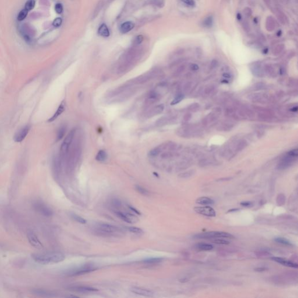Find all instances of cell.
<instances>
[{"mask_svg": "<svg viewBox=\"0 0 298 298\" xmlns=\"http://www.w3.org/2000/svg\"><path fill=\"white\" fill-rule=\"evenodd\" d=\"M142 50L139 48H132L125 53H124L120 58V63L118 66L117 72L119 73H123L128 71L135 63L140 58Z\"/></svg>", "mask_w": 298, "mask_h": 298, "instance_id": "1", "label": "cell"}, {"mask_svg": "<svg viewBox=\"0 0 298 298\" xmlns=\"http://www.w3.org/2000/svg\"><path fill=\"white\" fill-rule=\"evenodd\" d=\"M32 259L35 262L43 265L55 264L63 261L65 255L60 252L39 253L32 255Z\"/></svg>", "mask_w": 298, "mask_h": 298, "instance_id": "2", "label": "cell"}, {"mask_svg": "<svg viewBox=\"0 0 298 298\" xmlns=\"http://www.w3.org/2000/svg\"><path fill=\"white\" fill-rule=\"evenodd\" d=\"M81 153L82 149L80 144L78 140H75L71 145L67 157L66 158V159H67V165L69 169L72 170L75 167L80 158Z\"/></svg>", "mask_w": 298, "mask_h": 298, "instance_id": "3", "label": "cell"}, {"mask_svg": "<svg viewBox=\"0 0 298 298\" xmlns=\"http://www.w3.org/2000/svg\"><path fill=\"white\" fill-rule=\"evenodd\" d=\"M159 73H160V71L158 70L153 69L150 72L146 73L143 75H142L129 81H128L127 84L129 85L132 86L135 85L143 84H144V83H146V82H148L149 80L156 78L157 76H158Z\"/></svg>", "mask_w": 298, "mask_h": 298, "instance_id": "4", "label": "cell"}, {"mask_svg": "<svg viewBox=\"0 0 298 298\" xmlns=\"http://www.w3.org/2000/svg\"><path fill=\"white\" fill-rule=\"evenodd\" d=\"M75 135V130H71L65 138L60 148V159L63 160L67 157L72 143L73 141Z\"/></svg>", "mask_w": 298, "mask_h": 298, "instance_id": "5", "label": "cell"}, {"mask_svg": "<svg viewBox=\"0 0 298 298\" xmlns=\"http://www.w3.org/2000/svg\"><path fill=\"white\" fill-rule=\"evenodd\" d=\"M96 230L98 233L105 236H110L121 233V229L118 227L109 224H99L96 227Z\"/></svg>", "mask_w": 298, "mask_h": 298, "instance_id": "6", "label": "cell"}, {"mask_svg": "<svg viewBox=\"0 0 298 298\" xmlns=\"http://www.w3.org/2000/svg\"><path fill=\"white\" fill-rule=\"evenodd\" d=\"M197 239H211V238H234V237L229 233L221 231H210L202 234H198L194 237Z\"/></svg>", "mask_w": 298, "mask_h": 298, "instance_id": "7", "label": "cell"}, {"mask_svg": "<svg viewBox=\"0 0 298 298\" xmlns=\"http://www.w3.org/2000/svg\"><path fill=\"white\" fill-rule=\"evenodd\" d=\"M97 269L95 268L91 264H87L85 266H83L82 267H78L75 269H73L71 270H69L68 273H67V274L70 276H76V275H84L85 274L89 273L90 272H92L94 270H96Z\"/></svg>", "mask_w": 298, "mask_h": 298, "instance_id": "8", "label": "cell"}, {"mask_svg": "<svg viewBox=\"0 0 298 298\" xmlns=\"http://www.w3.org/2000/svg\"><path fill=\"white\" fill-rule=\"evenodd\" d=\"M194 210L198 214L207 217H215L216 216V211L210 206L196 207L194 208Z\"/></svg>", "mask_w": 298, "mask_h": 298, "instance_id": "9", "label": "cell"}, {"mask_svg": "<svg viewBox=\"0 0 298 298\" xmlns=\"http://www.w3.org/2000/svg\"><path fill=\"white\" fill-rule=\"evenodd\" d=\"M27 239L29 243L36 249H41L43 245L39 239L37 235L33 231H29L27 233Z\"/></svg>", "mask_w": 298, "mask_h": 298, "instance_id": "10", "label": "cell"}, {"mask_svg": "<svg viewBox=\"0 0 298 298\" xmlns=\"http://www.w3.org/2000/svg\"><path fill=\"white\" fill-rule=\"evenodd\" d=\"M30 129V127L29 125H26L23 128H21L20 130H19L16 132V134L13 137V140L16 142H21L22 141H23L28 134Z\"/></svg>", "mask_w": 298, "mask_h": 298, "instance_id": "11", "label": "cell"}, {"mask_svg": "<svg viewBox=\"0 0 298 298\" xmlns=\"http://www.w3.org/2000/svg\"><path fill=\"white\" fill-rule=\"evenodd\" d=\"M164 109V106L163 104H160L158 106H156L150 110H149L146 113V117L147 118H152L154 116L158 115L162 112Z\"/></svg>", "mask_w": 298, "mask_h": 298, "instance_id": "12", "label": "cell"}, {"mask_svg": "<svg viewBox=\"0 0 298 298\" xmlns=\"http://www.w3.org/2000/svg\"><path fill=\"white\" fill-rule=\"evenodd\" d=\"M271 259L273 260H274V261L282 264V265H283V266H287V267H292V268H297V267H298L297 264H296L290 260H288L286 259L281 258V257H273Z\"/></svg>", "mask_w": 298, "mask_h": 298, "instance_id": "13", "label": "cell"}, {"mask_svg": "<svg viewBox=\"0 0 298 298\" xmlns=\"http://www.w3.org/2000/svg\"><path fill=\"white\" fill-rule=\"evenodd\" d=\"M36 209L41 214L45 216H51L53 214V211L50 208H49L45 204L41 203H37L35 204Z\"/></svg>", "mask_w": 298, "mask_h": 298, "instance_id": "14", "label": "cell"}, {"mask_svg": "<svg viewBox=\"0 0 298 298\" xmlns=\"http://www.w3.org/2000/svg\"><path fill=\"white\" fill-rule=\"evenodd\" d=\"M130 291L135 294L144 296H152L153 295V292L152 291L139 287H132L130 288Z\"/></svg>", "mask_w": 298, "mask_h": 298, "instance_id": "15", "label": "cell"}, {"mask_svg": "<svg viewBox=\"0 0 298 298\" xmlns=\"http://www.w3.org/2000/svg\"><path fill=\"white\" fill-rule=\"evenodd\" d=\"M71 291L80 292V293H89V292H94L98 291V289L96 288L89 287H84V286H79V287H73L69 288Z\"/></svg>", "mask_w": 298, "mask_h": 298, "instance_id": "16", "label": "cell"}, {"mask_svg": "<svg viewBox=\"0 0 298 298\" xmlns=\"http://www.w3.org/2000/svg\"><path fill=\"white\" fill-rule=\"evenodd\" d=\"M115 214L118 218H121L122 221L127 222V223H132L134 222V218H132L130 214H128L126 213L122 212L121 211H115Z\"/></svg>", "mask_w": 298, "mask_h": 298, "instance_id": "17", "label": "cell"}, {"mask_svg": "<svg viewBox=\"0 0 298 298\" xmlns=\"http://www.w3.org/2000/svg\"><path fill=\"white\" fill-rule=\"evenodd\" d=\"M135 27V24L131 21H128L123 23L120 26V31L123 34H125L133 29Z\"/></svg>", "mask_w": 298, "mask_h": 298, "instance_id": "18", "label": "cell"}, {"mask_svg": "<svg viewBox=\"0 0 298 298\" xmlns=\"http://www.w3.org/2000/svg\"><path fill=\"white\" fill-rule=\"evenodd\" d=\"M293 157L288 156L278 164V168L279 170H284L289 167L293 161Z\"/></svg>", "mask_w": 298, "mask_h": 298, "instance_id": "19", "label": "cell"}, {"mask_svg": "<svg viewBox=\"0 0 298 298\" xmlns=\"http://www.w3.org/2000/svg\"><path fill=\"white\" fill-rule=\"evenodd\" d=\"M276 27V22L272 16H269L266 21V28L268 31H273Z\"/></svg>", "mask_w": 298, "mask_h": 298, "instance_id": "20", "label": "cell"}, {"mask_svg": "<svg viewBox=\"0 0 298 298\" xmlns=\"http://www.w3.org/2000/svg\"><path fill=\"white\" fill-rule=\"evenodd\" d=\"M65 104L64 102H62L61 103V104L59 105L58 109L57 110L55 114L53 115V117H51L48 120V122H53L54 121H55L59 117V116L61 115V114L65 111Z\"/></svg>", "mask_w": 298, "mask_h": 298, "instance_id": "21", "label": "cell"}, {"mask_svg": "<svg viewBox=\"0 0 298 298\" xmlns=\"http://www.w3.org/2000/svg\"><path fill=\"white\" fill-rule=\"evenodd\" d=\"M275 13H276L277 17L279 22H280V23L281 24L286 25L287 23H288V20L287 16L282 11H281L279 9H276Z\"/></svg>", "mask_w": 298, "mask_h": 298, "instance_id": "22", "label": "cell"}, {"mask_svg": "<svg viewBox=\"0 0 298 298\" xmlns=\"http://www.w3.org/2000/svg\"><path fill=\"white\" fill-rule=\"evenodd\" d=\"M251 70L256 76L261 77L263 76V72L261 68V66L259 62H256L252 65Z\"/></svg>", "mask_w": 298, "mask_h": 298, "instance_id": "23", "label": "cell"}, {"mask_svg": "<svg viewBox=\"0 0 298 298\" xmlns=\"http://www.w3.org/2000/svg\"><path fill=\"white\" fill-rule=\"evenodd\" d=\"M98 33L99 35L104 37H108L110 35L108 28L105 23H103L99 27L98 29Z\"/></svg>", "mask_w": 298, "mask_h": 298, "instance_id": "24", "label": "cell"}, {"mask_svg": "<svg viewBox=\"0 0 298 298\" xmlns=\"http://www.w3.org/2000/svg\"><path fill=\"white\" fill-rule=\"evenodd\" d=\"M196 202L197 204L202 205H210L214 204V201L211 198L207 197H201L198 198L196 200Z\"/></svg>", "mask_w": 298, "mask_h": 298, "instance_id": "25", "label": "cell"}, {"mask_svg": "<svg viewBox=\"0 0 298 298\" xmlns=\"http://www.w3.org/2000/svg\"><path fill=\"white\" fill-rule=\"evenodd\" d=\"M285 48V45L284 44H279L274 47L273 49V53L274 55H278L282 53Z\"/></svg>", "mask_w": 298, "mask_h": 298, "instance_id": "26", "label": "cell"}, {"mask_svg": "<svg viewBox=\"0 0 298 298\" xmlns=\"http://www.w3.org/2000/svg\"><path fill=\"white\" fill-rule=\"evenodd\" d=\"M107 154L106 152L104 150H100L99 151L96 156V159L97 161H100V162H103L107 160Z\"/></svg>", "mask_w": 298, "mask_h": 298, "instance_id": "27", "label": "cell"}, {"mask_svg": "<svg viewBox=\"0 0 298 298\" xmlns=\"http://www.w3.org/2000/svg\"><path fill=\"white\" fill-rule=\"evenodd\" d=\"M197 249H198L200 251H211L213 249V246L210 244L207 243H199L196 246Z\"/></svg>", "mask_w": 298, "mask_h": 298, "instance_id": "28", "label": "cell"}, {"mask_svg": "<svg viewBox=\"0 0 298 298\" xmlns=\"http://www.w3.org/2000/svg\"><path fill=\"white\" fill-rule=\"evenodd\" d=\"M213 24V17L211 15H210L207 17H206L203 22V25L204 27L210 28L212 26Z\"/></svg>", "mask_w": 298, "mask_h": 298, "instance_id": "29", "label": "cell"}, {"mask_svg": "<svg viewBox=\"0 0 298 298\" xmlns=\"http://www.w3.org/2000/svg\"><path fill=\"white\" fill-rule=\"evenodd\" d=\"M162 260V258L154 257V258H150V259L144 260L143 261V263H145V264H154L159 263L161 262Z\"/></svg>", "mask_w": 298, "mask_h": 298, "instance_id": "30", "label": "cell"}, {"mask_svg": "<svg viewBox=\"0 0 298 298\" xmlns=\"http://www.w3.org/2000/svg\"><path fill=\"white\" fill-rule=\"evenodd\" d=\"M65 132H66V126H65L63 125L59 128V130H58L57 135V141H59L62 139V138L63 137V136L65 134Z\"/></svg>", "mask_w": 298, "mask_h": 298, "instance_id": "31", "label": "cell"}, {"mask_svg": "<svg viewBox=\"0 0 298 298\" xmlns=\"http://www.w3.org/2000/svg\"><path fill=\"white\" fill-rule=\"evenodd\" d=\"M35 6V0H28V1L25 4V9L27 11H30L34 8Z\"/></svg>", "mask_w": 298, "mask_h": 298, "instance_id": "32", "label": "cell"}, {"mask_svg": "<svg viewBox=\"0 0 298 298\" xmlns=\"http://www.w3.org/2000/svg\"><path fill=\"white\" fill-rule=\"evenodd\" d=\"M127 229L130 233L136 234H140L143 233V231L141 228L136 227H127Z\"/></svg>", "mask_w": 298, "mask_h": 298, "instance_id": "33", "label": "cell"}, {"mask_svg": "<svg viewBox=\"0 0 298 298\" xmlns=\"http://www.w3.org/2000/svg\"><path fill=\"white\" fill-rule=\"evenodd\" d=\"M168 121H169V118H168L167 117H162V118H160L159 120H158L156 121V125L158 127L162 126L165 125H166L168 122Z\"/></svg>", "mask_w": 298, "mask_h": 298, "instance_id": "34", "label": "cell"}, {"mask_svg": "<svg viewBox=\"0 0 298 298\" xmlns=\"http://www.w3.org/2000/svg\"><path fill=\"white\" fill-rule=\"evenodd\" d=\"M72 218L76 222L82 224H85L87 222L86 220L84 218H83L75 214H72Z\"/></svg>", "mask_w": 298, "mask_h": 298, "instance_id": "35", "label": "cell"}, {"mask_svg": "<svg viewBox=\"0 0 298 298\" xmlns=\"http://www.w3.org/2000/svg\"><path fill=\"white\" fill-rule=\"evenodd\" d=\"M274 241L275 242H277V243L283 244V245H288V246H292V244L289 241H288L287 239H286L285 238H277L274 239Z\"/></svg>", "mask_w": 298, "mask_h": 298, "instance_id": "36", "label": "cell"}, {"mask_svg": "<svg viewBox=\"0 0 298 298\" xmlns=\"http://www.w3.org/2000/svg\"><path fill=\"white\" fill-rule=\"evenodd\" d=\"M27 12H28V11H26L25 9H22L21 11H20V12L19 13L18 15V18H17L18 20L19 21H22L24 20L27 16Z\"/></svg>", "mask_w": 298, "mask_h": 298, "instance_id": "37", "label": "cell"}, {"mask_svg": "<svg viewBox=\"0 0 298 298\" xmlns=\"http://www.w3.org/2000/svg\"><path fill=\"white\" fill-rule=\"evenodd\" d=\"M184 98V96L183 94H178V95H177V96L174 98V100H172V102H171V105H175V104L179 103V102H180L182 100H183Z\"/></svg>", "mask_w": 298, "mask_h": 298, "instance_id": "38", "label": "cell"}, {"mask_svg": "<svg viewBox=\"0 0 298 298\" xmlns=\"http://www.w3.org/2000/svg\"><path fill=\"white\" fill-rule=\"evenodd\" d=\"M135 189L141 194H143V195H144V196H147V195H148L149 194L148 191L147 190H146L145 188L142 187L141 186L136 185L135 186Z\"/></svg>", "mask_w": 298, "mask_h": 298, "instance_id": "39", "label": "cell"}, {"mask_svg": "<svg viewBox=\"0 0 298 298\" xmlns=\"http://www.w3.org/2000/svg\"><path fill=\"white\" fill-rule=\"evenodd\" d=\"M265 71L267 72L270 76H273L274 74V70L271 66L267 65L265 66Z\"/></svg>", "mask_w": 298, "mask_h": 298, "instance_id": "40", "label": "cell"}, {"mask_svg": "<svg viewBox=\"0 0 298 298\" xmlns=\"http://www.w3.org/2000/svg\"><path fill=\"white\" fill-rule=\"evenodd\" d=\"M143 36H142V35H139L138 36L135 40H134V45H140L143 41Z\"/></svg>", "mask_w": 298, "mask_h": 298, "instance_id": "41", "label": "cell"}, {"mask_svg": "<svg viewBox=\"0 0 298 298\" xmlns=\"http://www.w3.org/2000/svg\"><path fill=\"white\" fill-rule=\"evenodd\" d=\"M151 1L153 4L159 7H163L165 3V0H151Z\"/></svg>", "mask_w": 298, "mask_h": 298, "instance_id": "42", "label": "cell"}, {"mask_svg": "<svg viewBox=\"0 0 298 298\" xmlns=\"http://www.w3.org/2000/svg\"><path fill=\"white\" fill-rule=\"evenodd\" d=\"M213 243H217V244H220V245H228L229 244V242L224 240L222 239H214L213 241Z\"/></svg>", "mask_w": 298, "mask_h": 298, "instance_id": "43", "label": "cell"}, {"mask_svg": "<svg viewBox=\"0 0 298 298\" xmlns=\"http://www.w3.org/2000/svg\"><path fill=\"white\" fill-rule=\"evenodd\" d=\"M180 1L189 7H193L195 6V1L194 0H180Z\"/></svg>", "mask_w": 298, "mask_h": 298, "instance_id": "44", "label": "cell"}, {"mask_svg": "<svg viewBox=\"0 0 298 298\" xmlns=\"http://www.w3.org/2000/svg\"><path fill=\"white\" fill-rule=\"evenodd\" d=\"M111 204H112V206H114L115 208H119L121 206V201L118 199H116V198H114V199H113L112 200Z\"/></svg>", "mask_w": 298, "mask_h": 298, "instance_id": "45", "label": "cell"}, {"mask_svg": "<svg viewBox=\"0 0 298 298\" xmlns=\"http://www.w3.org/2000/svg\"><path fill=\"white\" fill-rule=\"evenodd\" d=\"M55 10L58 14H61L63 12V6L61 3H57L55 6Z\"/></svg>", "mask_w": 298, "mask_h": 298, "instance_id": "46", "label": "cell"}, {"mask_svg": "<svg viewBox=\"0 0 298 298\" xmlns=\"http://www.w3.org/2000/svg\"><path fill=\"white\" fill-rule=\"evenodd\" d=\"M62 22V19L61 18H56L55 19H54V21H53V25L55 27H59L61 25Z\"/></svg>", "mask_w": 298, "mask_h": 298, "instance_id": "47", "label": "cell"}, {"mask_svg": "<svg viewBox=\"0 0 298 298\" xmlns=\"http://www.w3.org/2000/svg\"><path fill=\"white\" fill-rule=\"evenodd\" d=\"M243 13L245 14V15L246 16L247 18H249L250 17V16L252 15V10L251 9V8H245L243 10Z\"/></svg>", "mask_w": 298, "mask_h": 298, "instance_id": "48", "label": "cell"}, {"mask_svg": "<svg viewBox=\"0 0 298 298\" xmlns=\"http://www.w3.org/2000/svg\"><path fill=\"white\" fill-rule=\"evenodd\" d=\"M194 173V171L193 170H191V171H189L188 172H184L183 174H180V176L182 178H188V177L192 176Z\"/></svg>", "mask_w": 298, "mask_h": 298, "instance_id": "49", "label": "cell"}, {"mask_svg": "<svg viewBox=\"0 0 298 298\" xmlns=\"http://www.w3.org/2000/svg\"><path fill=\"white\" fill-rule=\"evenodd\" d=\"M297 151L298 150H297V149H295V150L290 151L288 153V154L289 156H291V157H296L297 156V154H298V152Z\"/></svg>", "mask_w": 298, "mask_h": 298, "instance_id": "50", "label": "cell"}, {"mask_svg": "<svg viewBox=\"0 0 298 298\" xmlns=\"http://www.w3.org/2000/svg\"><path fill=\"white\" fill-rule=\"evenodd\" d=\"M243 29L245 30L246 31H249L250 30V26L249 23L247 21H244L243 23Z\"/></svg>", "mask_w": 298, "mask_h": 298, "instance_id": "51", "label": "cell"}, {"mask_svg": "<svg viewBox=\"0 0 298 298\" xmlns=\"http://www.w3.org/2000/svg\"><path fill=\"white\" fill-rule=\"evenodd\" d=\"M190 69L192 71H197L198 69V68H199V67H198V66L197 65V64H195V63H192L190 65Z\"/></svg>", "mask_w": 298, "mask_h": 298, "instance_id": "52", "label": "cell"}, {"mask_svg": "<svg viewBox=\"0 0 298 298\" xmlns=\"http://www.w3.org/2000/svg\"><path fill=\"white\" fill-rule=\"evenodd\" d=\"M263 1H264L265 4L266 5V6L268 8H271V0H263Z\"/></svg>", "mask_w": 298, "mask_h": 298, "instance_id": "53", "label": "cell"}, {"mask_svg": "<svg viewBox=\"0 0 298 298\" xmlns=\"http://www.w3.org/2000/svg\"><path fill=\"white\" fill-rule=\"evenodd\" d=\"M252 203L250 202H242L241 203V204L243 206H245V207H249V206H251L252 205Z\"/></svg>", "mask_w": 298, "mask_h": 298, "instance_id": "54", "label": "cell"}, {"mask_svg": "<svg viewBox=\"0 0 298 298\" xmlns=\"http://www.w3.org/2000/svg\"><path fill=\"white\" fill-rule=\"evenodd\" d=\"M266 270H267L266 268H263V267H262V268H257V269H255V270L256 271H258V272L264 271H266Z\"/></svg>", "mask_w": 298, "mask_h": 298, "instance_id": "55", "label": "cell"}, {"mask_svg": "<svg viewBox=\"0 0 298 298\" xmlns=\"http://www.w3.org/2000/svg\"><path fill=\"white\" fill-rule=\"evenodd\" d=\"M129 208H130V210H131L132 211H134V212H135L136 214H139V215H140V212H139V211H138V210L135 209V208H134V207H130V206H129Z\"/></svg>", "mask_w": 298, "mask_h": 298, "instance_id": "56", "label": "cell"}, {"mask_svg": "<svg viewBox=\"0 0 298 298\" xmlns=\"http://www.w3.org/2000/svg\"><path fill=\"white\" fill-rule=\"evenodd\" d=\"M217 64H218V62H217V61H216V60L212 61V62H211V65H213V66H212V68H215V67H216V66L217 65Z\"/></svg>", "mask_w": 298, "mask_h": 298, "instance_id": "57", "label": "cell"}, {"mask_svg": "<svg viewBox=\"0 0 298 298\" xmlns=\"http://www.w3.org/2000/svg\"><path fill=\"white\" fill-rule=\"evenodd\" d=\"M223 76H224L225 78H229L231 77L230 75L228 74V73H224V74L223 75Z\"/></svg>", "mask_w": 298, "mask_h": 298, "instance_id": "58", "label": "cell"}, {"mask_svg": "<svg viewBox=\"0 0 298 298\" xmlns=\"http://www.w3.org/2000/svg\"><path fill=\"white\" fill-rule=\"evenodd\" d=\"M237 18L238 19V20H241V19H242V16H241V15L240 13H238V14L237 15Z\"/></svg>", "mask_w": 298, "mask_h": 298, "instance_id": "59", "label": "cell"}, {"mask_svg": "<svg viewBox=\"0 0 298 298\" xmlns=\"http://www.w3.org/2000/svg\"><path fill=\"white\" fill-rule=\"evenodd\" d=\"M238 210V209H231V210H229L228 212H231V211H237Z\"/></svg>", "mask_w": 298, "mask_h": 298, "instance_id": "60", "label": "cell"}, {"mask_svg": "<svg viewBox=\"0 0 298 298\" xmlns=\"http://www.w3.org/2000/svg\"><path fill=\"white\" fill-rule=\"evenodd\" d=\"M292 111H297V107H296L295 108H292Z\"/></svg>", "mask_w": 298, "mask_h": 298, "instance_id": "61", "label": "cell"}]
</instances>
